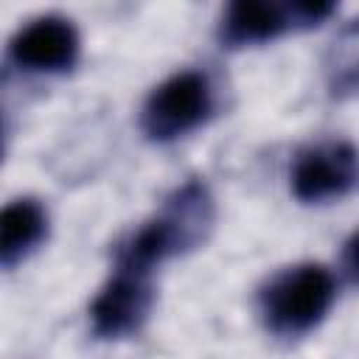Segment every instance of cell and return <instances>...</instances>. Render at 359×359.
Returning <instances> with one entry per match:
<instances>
[{
    "mask_svg": "<svg viewBox=\"0 0 359 359\" xmlns=\"http://www.w3.org/2000/svg\"><path fill=\"white\" fill-rule=\"evenodd\" d=\"M213 219L216 210L208 185L196 177L185 180L165 199L160 213H154L115 247V269L151 275V269L165 258L199 247L208 238Z\"/></svg>",
    "mask_w": 359,
    "mask_h": 359,
    "instance_id": "cell-1",
    "label": "cell"
},
{
    "mask_svg": "<svg viewBox=\"0 0 359 359\" xmlns=\"http://www.w3.org/2000/svg\"><path fill=\"white\" fill-rule=\"evenodd\" d=\"M334 297V275L325 266L297 264L280 269L264 283L258 294V311L272 334L300 337L325 320Z\"/></svg>",
    "mask_w": 359,
    "mask_h": 359,
    "instance_id": "cell-2",
    "label": "cell"
},
{
    "mask_svg": "<svg viewBox=\"0 0 359 359\" xmlns=\"http://www.w3.org/2000/svg\"><path fill=\"white\" fill-rule=\"evenodd\" d=\"M210 112L213 90L208 76L199 70H180L149 93L140 109V129L149 140L168 143L202 126Z\"/></svg>",
    "mask_w": 359,
    "mask_h": 359,
    "instance_id": "cell-3",
    "label": "cell"
},
{
    "mask_svg": "<svg viewBox=\"0 0 359 359\" xmlns=\"http://www.w3.org/2000/svg\"><path fill=\"white\" fill-rule=\"evenodd\" d=\"M292 194L300 202H325L348 194L359 180V151L348 140H323L300 149L292 163Z\"/></svg>",
    "mask_w": 359,
    "mask_h": 359,
    "instance_id": "cell-4",
    "label": "cell"
},
{
    "mask_svg": "<svg viewBox=\"0 0 359 359\" xmlns=\"http://www.w3.org/2000/svg\"><path fill=\"white\" fill-rule=\"evenodd\" d=\"M81 39L76 25L62 14H42L28 20L8 39V56L14 65L34 73H62L79 59Z\"/></svg>",
    "mask_w": 359,
    "mask_h": 359,
    "instance_id": "cell-5",
    "label": "cell"
},
{
    "mask_svg": "<svg viewBox=\"0 0 359 359\" xmlns=\"http://www.w3.org/2000/svg\"><path fill=\"white\" fill-rule=\"evenodd\" d=\"M154 303V292L149 275L115 269V275L104 283V289L90 303L93 331L104 339H118L143 325Z\"/></svg>",
    "mask_w": 359,
    "mask_h": 359,
    "instance_id": "cell-6",
    "label": "cell"
},
{
    "mask_svg": "<svg viewBox=\"0 0 359 359\" xmlns=\"http://www.w3.org/2000/svg\"><path fill=\"white\" fill-rule=\"evenodd\" d=\"M303 28L300 0L297 3H269V0H238L230 3L219 22V42L224 48L261 45L280 36L289 28Z\"/></svg>",
    "mask_w": 359,
    "mask_h": 359,
    "instance_id": "cell-7",
    "label": "cell"
},
{
    "mask_svg": "<svg viewBox=\"0 0 359 359\" xmlns=\"http://www.w3.org/2000/svg\"><path fill=\"white\" fill-rule=\"evenodd\" d=\"M48 236V213L36 199H14L0 213V264L17 266Z\"/></svg>",
    "mask_w": 359,
    "mask_h": 359,
    "instance_id": "cell-8",
    "label": "cell"
},
{
    "mask_svg": "<svg viewBox=\"0 0 359 359\" xmlns=\"http://www.w3.org/2000/svg\"><path fill=\"white\" fill-rule=\"evenodd\" d=\"M342 266H345V272L351 275V280L353 283H359V230L345 241V247H342Z\"/></svg>",
    "mask_w": 359,
    "mask_h": 359,
    "instance_id": "cell-9",
    "label": "cell"
}]
</instances>
